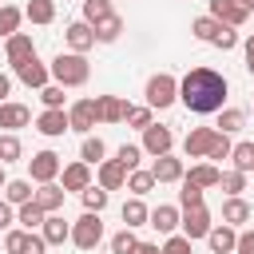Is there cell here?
<instances>
[{"mask_svg":"<svg viewBox=\"0 0 254 254\" xmlns=\"http://www.w3.org/2000/svg\"><path fill=\"white\" fill-rule=\"evenodd\" d=\"M226 95H230V83L214 67H190L179 79V103L190 115H218L226 107Z\"/></svg>","mask_w":254,"mask_h":254,"instance_id":"1","label":"cell"},{"mask_svg":"<svg viewBox=\"0 0 254 254\" xmlns=\"http://www.w3.org/2000/svg\"><path fill=\"white\" fill-rule=\"evenodd\" d=\"M48 71H52V83H60L64 91H67V87H83V83L91 79V64H87V56H79V52H60V56H52Z\"/></svg>","mask_w":254,"mask_h":254,"instance_id":"2","label":"cell"},{"mask_svg":"<svg viewBox=\"0 0 254 254\" xmlns=\"http://www.w3.org/2000/svg\"><path fill=\"white\" fill-rule=\"evenodd\" d=\"M143 99H147L151 111H167L171 103H179V79L171 71H155L143 87Z\"/></svg>","mask_w":254,"mask_h":254,"instance_id":"3","label":"cell"},{"mask_svg":"<svg viewBox=\"0 0 254 254\" xmlns=\"http://www.w3.org/2000/svg\"><path fill=\"white\" fill-rule=\"evenodd\" d=\"M67 242L79 246V250H95V246L103 242V218L91 214V210H83V214L71 222V238H67Z\"/></svg>","mask_w":254,"mask_h":254,"instance_id":"4","label":"cell"},{"mask_svg":"<svg viewBox=\"0 0 254 254\" xmlns=\"http://www.w3.org/2000/svg\"><path fill=\"white\" fill-rule=\"evenodd\" d=\"M60 171H64V159H60L56 151H36V155L28 159V179H32L36 187H40V183H56Z\"/></svg>","mask_w":254,"mask_h":254,"instance_id":"5","label":"cell"},{"mask_svg":"<svg viewBox=\"0 0 254 254\" xmlns=\"http://www.w3.org/2000/svg\"><path fill=\"white\" fill-rule=\"evenodd\" d=\"M12 71H16V79H20L24 87H36V91L52 83V71H48V64H44L40 56H28V60L12 64Z\"/></svg>","mask_w":254,"mask_h":254,"instance_id":"6","label":"cell"},{"mask_svg":"<svg viewBox=\"0 0 254 254\" xmlns=\"http://www.w3.org/2000/svg\"><path fill=\"white\" fill-rule=\"evenodd\" d=\"M210 210H206V202L202 206H190V210H183V218H179V234L183 238H190V242H198V238H206L210 234Z\"/></svg>","mask_w":254,"mask_h":254,"instance_id":"7","label":"cell"},{"mask_svg":"<svg viewBox=\"0 0 254 254\" xmlns=\"http://www.w3.org/2000/svg\"><path fill=\"white\" fill-rule=\"evenodd\" d=\"M206 16H214L226 28H242L250 20V4H242V0H210V12Z\"/></svg>","mask_w":254,"mask_h":254,"instance_id":"8","label":"cell"},{"mask_svg":"<svg viewBox=\"0 0 254 254\" xmlns=\"http://www.w3.org/2000/svg\"><path fill=\"white\" fill-rule=\"evenodd\" d=\"M67 123H71V131H79V135H91V127L99 123L95 99H91V95H87V99H75V103L67 107Z\"/></svg>","mask_w":254,"mask_h":254,"instance_id":"9","label":"cell"},{"mask_svg":"<svg viewBox=\"0 0 254 254\" xmlns=\"http://www.w3.org/2000/svg\"><path fill=\"white\" fill-rule=\"evenodd\" d=\"M143 155H151V159H159V155H171V147H175V135H171V127H163V123H151L147 131H143Z\"/></svg>","mask_w":254,"mask_h":254,"instance_id":"10","label":"cell"},{"mask_svg":"<svg viewBox=\"0 0 254 254\" xmlns=\"http://www.w3.org/2000/svg\"><path fill=\"white\" fill-rule=\"evenodd\" d=\"M64 44H67V52H79V56H87V52L95 48V32H91V24H83V20H71V24L64 28Z\"/></svg>","mask_w":254,"mask_h":254,"instance_id":"11","label":"cell"},{"mask_svg":"<svg viewBox=\"0 0 254 254\" xmlns=\"http://www.w3.org/2000/svg\"><path fill=\"white\" fill-rule=\"evenodd\" d=\"M214 127H190L187 131V139H183V155L187 159H206V151H210V143H214Z\"/></svg>","mask_w":254,"mask_h":254,"instance_id":"12","label":"cell"},{"mask_svg":"<svg viewBox=\"0 0 254 254\" xmlns=\"http://www.w3.org/2000/svg\"><path fill=\"white\" fill-rule=\"evenodd\" d=\"M95 187H103L107 194H111V190H123V187H127V171H123L115 159H103V163L95 167Z\"/></svg>","mask_w":254,"mask_h":254,"instance_id":"13","label":"cell"},{"mask_svg":"<svg viewBox=\"0 0 254 254\" xmlns=\"http://www.w3.org/2000/svg\"><path fill=\"white\" fill-rule=\"evenodd\" d=\"M64 194H67V190H64L60 183H40L36 194H32V202H36L44 214H60V210H64Z\"/></svg>","mask_w":254,"mask_h":254,"instance_id":"14","label":"cell"},{"mask_svg":"<svg viewBox=\"0 0 254 254\" xmlns=\"http://www.w3.org/2000/svg\"><path fill=\"white\" fill-rule=\"evenodd\" d=\"M40 238H44L48 246H64V242L71 238V222H67L64 214H44V222H40Z\"/></svg>","mask_w":254,"mask_h":254,"instance_id":"15","label":"cell"},{"mask_svg":"<svg viewBox=\"0 0 254 254\" xmlns=\"http://www.w3.org/2000/svg\"><path fill=\"white\" fill-rule=\"evenodd\" d=\"M95 107H99V123H123L131 111L123 95H95Z\"/></svg>","mask_w":254,"mask_h":254,"instance_id":"16","label":"cell"},{"mask_svg":"<svg viewBox=\"0 0 254 254\" xmlns=\"http://www.w3.org/2000/svg\"><path fill=\"white\" fill-rule=\"evenodd\" d=\"M151 175H155V183H183L187 167H183L179 155H159V159L151 163Z\"/></svg>","mask_w":254,"mask_h":254,"instance_id":"17","label":"cell"},{"mask_svg":"<svg viewBox=\"0 0 254 254\" xmlns=\"http://www.w3.org/2000/svg\"><path fill=\"white\" fill-rule=\"evenodd\" d=\"M60 187H64V190H79V194H83V190L91 187V167H87V163H79V159H75V163H67V167L60 171Z\"/></svg>","mask_w":254,"mask_h":254,"instance_id":"18","label":"cell"},{"mask_svg":"<svg viewBox=\"0 0 254 254\" xmlns=\"http://www.w3.org/2000/svg\"><path fill=\"white\" fill-rule=\"evenodd\" d=\"M179 218H183V210H179V206H171V202H159V206L151 210L147 226H155L159 234H179Z\"/></svg>","mask_w":254,"mask_h":254,"instance_id":"19","label":"cell"},{"mask_svg":"<svg viewBox=\"0 0 254 254\" xmlns=\"http://www.w3.org/2000/svg\"><path fill=\"white\" fill-rule=\"evenodd\" d=\"M28 56H36L32 32H16V36L4 40V60H8V64H20V60H28Z\"/></svg>","mask_w":254,"mask_h":254,"instance_id":"20","label":"cell"},{"mask_svg":"<svg viewBox=\"0 0 254 254\" xmlns=\"http://www.w3.org/2000/svg\"><path fill=\"white\" fill-rule=\"evenodd\" d=\"M36 131H40L44 139H60L64 131H71L67 111H40V115H36Z\"/></svg>","mask_w":254,"mask_h":254,"instance_id":"21","label":"cell"},{"mask_svg":"<svg viewBox=\"0 0 254 254\" xmlns=\"http://www.w3.org/2000/svg\"><path fill=\"white\" fill-rule=\"evenodd\" d=\"M234 242H238V230H234V226H226V222H214V226H210V234H206L210 254H234Z\"/></svg>","mask_w":254,"mask_h":254,"instance_id":"22","label":"cell"},{"mask_svg":"<svg viewBox=\"0 0 254 254\" xmlns=\"http://www.w3.org/2000/svg\"><path fill=\"white\" fill-rule=\"evenodd\" d=\"M28 123H32V111H28L24 103H12V99L0 103V131H12V135H16V131L28 127Z\"/></svg>","mask_w":254,"mask_h":254,"instance_id":"23","label":"cell"},{"mask_svg":"<svg viewBox=\"0 0 254 254\" xmlns=\"http://www.w3.org/2000/svg\"><path fill=\"white\" fill-rule=\"evenodd\" d=\"M119 218H123V226H127V230H139V226H147V218H151V206H147L143 198H135V194H131V198L119 206Z\"/></svg>","mask_w":254,"mask_h":254,"instance_id":"24","label":"cell"},{"mask_svg":"<svg viewBox=\"0 0 254 254\" xmlns=\"http://www.w3.org/2000/svg\"><path fill=\"white\" fill-rule=\"evenodd\" d=\"M250 218H254V206H250L246 198H226V202H222V222H226V226L238 230V226H246Z\"/></svg>","mask_w":254,"mask_h":254,"instance_id":"25","label":"cell"},{"mask_svg":"<svg viewBox=\"0 0 254 254\" xmlns=\"http://www.w3.org/2000/svg\"><path fill=\"white\" fill-rule=\"evenodd\" d=\"M183 179H187V183H194V187H202V190H210V187H218L222 171H218L214 163H206V159H202V163H194V167H190Z\"/></svg>","mask_w":254,"mask_h":254,"instance_id":"26","label":"cell"},{"mask_svg":"<svg viewBox=\"0 0 254 254\" xmlns=\"http://www.w3.org/2000/svg\"><path fill=\"white\" fill-rule=\"evenodd\" d=\"M32 179H8V187L0 190V198L8 202V206H24V202H32Z\"/></svg>","mask_w":254,"mask_h":254,"instance_id":"27","label":"cell"},{"mask_svg":"<svg viewBox=\"0 0 254 254\" xmlns=\"http://www.w3.org/2000/svg\"><path fill=\"white\" fill-rule=\"evenodd\" d=\"M103 155H107V143H103L99 135H83V143H79V163L99 167V163H103Z\"/></svg>","mask_w":254,"mask_h":254,"instance_id":"28","label":"cell"},{"mask_svg":"<svg viewBox=\"0 0 254 254\" xmlns=\"http://www.w3.org/2000/svg\"><path fill=\"white\" fill-rule=\"evenodd\" d=\"M24 20H32V24H52L56 20V0H28L24 4Z\"/></svg>","mask_w":254,"mask_h":254,"instance_id":"29","label":"cell"},{"mask_svg":"<svg viewBox=\"0 0 254 254\" xmlns=\"http://www.w3.org/2000/svg\"><path fill=\"white\" fill-rule=\"evenodd\" d=\"M91 32H95V44H115V40L123 36V16L115 12V16H107V20H99V24L91 28Z\"/></svg>","mask_w":254,"mask_h":254,"instance_id":"30","label":"cell"},{"mask_svg":"<svg viewBox=\"0 0 254 254\" xmlns=\"http://www.w3.org/2000/svg\"><path fill=\"white\" fill-rule=\"evenodd\" d=\"M246 127V111L242 107H222L218 111V123H214V131H222V135H234V131H242Z\"/></svg>","mask_w":254,"mask_h":254,"instance_id":"31","label":"cell"},{"mask_svg":"<svg viewBox=\"0 0 254 254\" xmlns=\"http://www.w3.org/2000/svg\"><path fill=\"white\" fill-rule=\"evenodd\" d=\"M159 183H155V175L151 171H143V167H135V171H127V190L135 194V198H143V194H151Z\"/></svg>","mask_w":254,"mask_h":254,"instance_id":"32","label":"cell"},{"mask_svg":"<svg viewBox=\"0 0 254 254\" xmlns=\"http://www.w3.org/2000/svg\"><path fill=\"white\" fill-rule=\"evenodd\" d=\"M20 24H24V8H16V4H0V36H4V40L16 36Z\"/></svg>","mask_w":254,"mask_h":254,"instance_id":"33","label":"cell"},{"mask_svg":"<svg viewBox=\"0 0 254 254\" xmlns=\"http://www.w3.org/2000/svg\"><path fill=\"white\" fill-rule=\"evenodd\" d=\"M20 159H24V143H20V135L0 131V163L8 167V163H20Z\"/></svg>","mask_w":254,"mask_h":254,"instance_id":"34","label":"cell"},{"mask_svg":"<svg viewBox=\"0 0 254 254\" xmlns=\"http://www.w3.org/2000/svg\"><path fill=\"white\" fill-rule=\"evenodd\" d=\"M230 171H242V175H250L254 171V143H234L230 147Z\"/></svg>","mask_w":254,"mask_h":254,"instance_id":"35","label":"cell"},{"mask_svg":"<svg viewBox=\"0 0 254 254\" xmlns=\"http://www.w3.org/2000/svg\"><path fill=\"white\" fill-rule=\"evenodd\" d=\"M79 198H83V210H91V214H103V210H107V202H111V194H107L103 187H95V183H91Z\"/></svg>","mask_w":254,"mask_h":254,"instance_id":"36","label":"cell"},{"mask_svg":"<svg viewBox=\"0 0 254 254\" xmlns=\"http://www.w3.org/2000/svg\"><path fill=\"white\" fill-rule=\"evenodd\" d=\"M107 16H115V8H111V0H83V24H99V20H107Z\"/></svg>","mask_w":254,"mask_h":254,"instance_id":"37","label":"cell"},{"mask_svg":"<svg viewBox=\"0 0 254 254\" xmlns=\"http://www.w3.org/2000/svg\"><path fill=\"white\" fill-rule=\"evenodd\" d=\"M16 222H20V230H40L44 210H40L36 202H24V206H16Z\"/></svg>","mask_w":254,"mask_h":254,"instance_id":"38","label":"cell"},{"mask_svg":"<svg viewBox=\"0 0 254 254\" xmlns=\"http://www.w3.org/2000/svg\"><path fill=\"white\" fill-rule=\"evenodd\" d=\"M115 163H119L123 171H135V167L143 163V147H139V143H123V147L115 151Z\"/></svg>","mask_w":254,"mask_h":254,"instance_id":"39","label":"cell"},{"mask_svg":"<svg viewBox=\"0 0 254 254\" xmlns=\"http://www.w3.org/2000/svg\"><path fill=\"white\" fill-rule=\"evenodd\" d=\"M218 187L226 190V198H242V190H246V175H242V171H222Z\"/></svg>","mask_w":254,"mask_h":254,"instance_id":"40","label":"cell"},{"mask_svg":"<svg viewBox=\"0 0 254 254\" xmlns=\"http://www.w3.org/2000/svg\"><path fill=\"white\" fill-rule=\"evenodd\" d=\"M190 32H194V40L210 44L214 32H218V20H214V16H198V20H190Z\"/></svg>","mask_w":254,"mask_h":254,"instance_id":"41","label":"cell"},{"mask_svg":"<svg viewBox=\"0 0 254 254\" xmlns=\"http://www.w3.org/2000/svg\"><path fill=\"white\" fill-rule=\"evenodd\" d=\"M40 103H44V111H64V87L60 83L40 87Z\"/></svg>","mask_w":254,"mask_h":254,"instance_id":"42","label":"cell"},{"mask_svg":"<svg viewBox=\"0 0 254 254\" xmlns=\"http://www.w3.org/2000/svg\"><path fill=\"white\" fill-rule=\"evenodd\" d=\"M123 123H127V127H135V131H147V127H151V123H155V111H151V107H147V103H143V107H131V111H127V119H123Z\"/></svg>","mask_w":254,"mask_h":254,"instance_id":"43","label":"cell"},{"mask_svg":"<svg viewBox=\"0 0 254 254\" xmlns=\"http://www.w3.org/2000/svg\"><path fill=\"white\" fill-rule=\"evenodd\" d=\"M135 246H139L135 230H127V226H123V230H115V234H111V254H131Z\"/></svg>","mask_w":254,"mask_h":254,"instance_id":"44","label":"cell"},{"mask_svg":"<svg viewBox=\"0 0 254 254\" xmlns=\"http://www.w3.org/2000/svg\"><path fill=\"white\" fill-rule=\"evenodd\" d=\"M218 52H234L238 48V28H226V24H218V32H214V40H210Z\"/></svg>","mask_w":254,"mask_h":254,"instance_id":"45","label":"cell"},{"mask_svg":"<svg viewBox=\"0 0 254 254\" xmlns=\"http://www.w3.org/2000/svg\"><path fill=\"white\" fill-rule=\"evenodd\" d=\"M230 147H234V143H230V135H222V131H218V135H214V143H210V151H206V163H222V159H230Z\"/></svg>","mask_w":254,"mask_h":254,"instance_id":"46","label":"cell"},{"mask_svg":"<svg viewBox=\"0 0 254 254\" xmlns=\"http://www.w3.org/2000/svg\"><path fill=\"white\" fill-rule=\"evenodd\" d=\"M190 206H202V187L187 183L183 179V190H179V210H190Z\"/></svg>","mask_w":254,"mask_h":254,"instance_id":"47","label":"cell"},{"mask_svg":"<svg viewBox=\"0 0 254 254\" xmlns=\"http://www.w3.org/2000/svg\"><path fill=\"white\" fill-rule=\"evenodd\" d=\"M24 242H28V230H20V226L4 230V254H24Z\"/></svg>","mask_w":254,"mask_h":254,"instance_id":"48","label":"cell"},{"mask_svg":"<svg viewBox=\"0 0 254 254\" xmlns=\"http://www.w3.org/2000/svg\"><path fill=\"white\" fill-rule=\"evenodd\" d=\"M190 238H183V234H167V242L159 246V254H190Z\"/></svg>","mask_w":254,"mask_h":254,"instance_id":"49","label":"cell"},{"mask_svg":"<svg viewBox=\"0 0 254 254\" xmlns=\"http://www.w3.org/2000/svg\"><path fill=\"white\" fill-rule=\"evenodd\" d=\"M24 254H48V242L40 238V230H28V242H24Z\"/></svg>","mask_w":254,"mask_h":254,"instance_id":"50","label":"cell"},{"mask_svg":"<svg viewBox=\"0 0 254 254\" xmlns=\"http://www.w3.org/2000/svg\"><path fill=\"white\" fill-rule=\"evenodd\" d=\"M234 254H254V230H238V242H234Z\"/></svg>","mask_w":254,"mask_h":254,"instance_id":"51","label":"cell"},{"mask_svg":"<svg viewBox=\"0 0 254 254\" xmlns=\"http://www.w3.org/2000/svg\"><path fill=\"white\" fill-rule=\"evenodd\" d=\"M12 222H16V206H8L0 198V230H12Z\"/></svg>","mask_w":254,"mask_h":254,"instance_id":"52","label":"cell"},{"mask_svg":"<svg viewBox=\"0 0 254 254\" xmlns=\"http://www.w3.org/2000/svg\"><path fill=\"white\" fill-rule=\"evenodd\" d=\"M242 52H246V67H254V32L242 40Z\"/></svg>","mask_w":254,"mask_h":254,"instance_id":"53","label":"cell"},{"mask_svg":"<svg viewBox=\"0 0 254 254\" xmlns=\"http://www.w3.org/2000/svg\"><path fill=\"white\" fill-rule=\"evenodd\" d=\"M8 95H12V75L0 71V103H8Z\"/></svg>","mask_w":254,"mask_h":254,"instance_id":"54","label":"cell"},{"mask_svg":"<svg viewBox=\"0 0 254 254\" xmlns=\"http://www.w3.org/2000/svg\"><path fill=\"white\" fill-rule=\"evenodd\" d=\"M131 254H159V242H139Z\"/></svg>","mask_w":254,"mask_h":254,"instance_id":"55","label":"cell"},{"mask_svg":"<svg viewBox=\"0 0 254 254\" xmlns=\"http://www.w3.org/2000/svg\"><path fill=\"white\" fill-rule=\"evenodd\" d=\"M8 187V171H4V163H0V190Z\"/></svg>","mask_w":254,"mask_h":254,"instance_id":"56","label":"cell"},{"mask_svg":"<svg viewBox=\"0 0 254 254\" xmlns=\"http://www.w3.org/2000/svg\"><path fill=\"white\" fill-rule=\"evenodd\" d=\"M250 12H254V0H250Z\"/></svg>","mask_w":254,"mask_h":254,"instance_id":"57","label":"cell"},{"mask_svg":"<svg viewBox=\"0 0 254 254\" xmlns=\"http://www.w3.org/2000/svg\"><path fill=\"white\" fill-rule=\"evenodd\" d=\"M242 4H250V0H242Z\"/></svg>","mask_w":254,"mask_h":254,"instance_id":"58","label":"cell"},{"mask_svg":"<svg viewBox=\"0 0 254 254\" xmlns=\"http://www.w3.org/2000/svg\"><path fill=\"white\" fill-rule=\"evenodd\" d=\"M250 75H254V67H250Z\"/></svg>","mask_w":254,"mask_h":254,"instance_id":"59","label":"cell"}]
</instances>
